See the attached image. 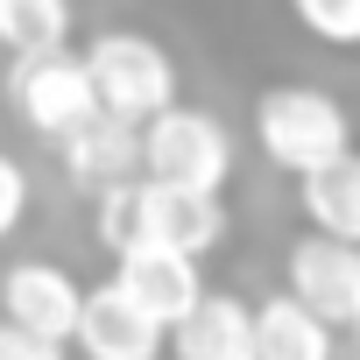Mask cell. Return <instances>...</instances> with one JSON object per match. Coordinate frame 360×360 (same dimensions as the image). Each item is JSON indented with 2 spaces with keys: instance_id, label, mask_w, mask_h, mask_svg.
Here are the masks:
<instances>
[{
  "instance_id": "1",
  "label": "cell",
  "mask_w": 360,
  "mask_h": 360,
  "mask_svg": "<svg viewBox=\"0 0 360 360\" xmlns=\"http://www.w3.org/2000/svg\"><path fill=\"white\" fill-rule=\"evenodd\" d=\"M134 162H141V184L219 198L233 184V127L212 106H184V99H176L169 113H155L148 127H134Z\"/></svg>"
},
{
  "instance_id": "2",
  "label": "cell",
  "mask_w": 360,
  "mask_h": 360,
  "mask_svg": "<svg viewBox=\"0 0 360 360\" xmlns=\"http://www.w3.org/2000/svg\"><path fill=\"white\" fill-rule=\"evenodd\" d=\"M85 85H92V106L106 120H127V127H148L155 113L176 106V57L141 36V29H99L85 50Z\"/></svg>"
},
{
  "instance_id": "3",
  "label": "cell",
  "mask_w": 360,
  "mask_h": 360,
  "mask_svg": "<svg viewBox=\"0 0 360 360\" xmlns=\"http://www.w3.org/2000/svg\"><path fill=\"white\" fill-rule=\"evenodd\" d=\"M255 141H262V155L276 169L304 176V169H318V162H332V155L353 148V120L318 85H269L255 99Z\"/></svg>"
},
{
  "instance_id": "4",
  "label": "cell",
  "mask_w": 360,
  "mask_h": 360,
  "mask_svg": "<svg viewBox=\"0 0 360 360\" xmlns=\"http://www.w3.org/2000/svg\"><path fill=\"white\" fill-rule=\"evenodd\" d=\"M0 92H8L15 120L43 141H64L78 134L99 106H92V85H85V64L78 50H57V57H29V64H8V78H0Z\"/></svg>"
},
{
  "instance_id": "5",
  "label": "cell",
  "mask_w": 360,
  "mask_h": 360,
  "mask_svg": "<svg viewBox=\"0 0 360 360\" xmlns=\"http://www.w3.org/2000/svg\"><path fill=\"white\" fill-rule=\"evenodd\" d=\"M283 276H290V304L311 311L332 339L360 325V248H339V240H318V233H297L290 255H283Z\"/></svg>"
},
{
  "instance_id": "6",
  "label": "cell",
  "mask_w": 360,
  "mask_h": 360,
  "mask_svg": "<svg viewBox=\"0 0 360 360\" xmlns=\"http://www.w3.org/2000/svg\"><path fill=\"white\" fill-rule=\"evenodd\" d=\"M226 240V198H198V191H162L134 176V233L127 248H162V255H184L205 262Z\"/></svg>"
},
{
  "instance_id": "7",
  "label": "cell",
  "mask_w": 360,
  "mask_h": 360,
  "mask_svg": "<svg viewBox=\"0 0 360 360\" xmlns=\"http://www.w3.org/2000/svg\"><path fill=\"white\" fill-rule=\"evenodd\" d=\"M78 276L57 269V262H15L0 276V325H15L43 346H71V325H78Z\"/></svg>"
},
{
  "instance_id": "8",
  "label": "cell",
  "mask_w": 360,
  "mask_h": 360,
  "mask_svg": "<svg viewBox=\"0 0 360 360\" xmlns=\"http://www.w3.org/2000/svg\"><path fill=\"white\" fill-rule=\"evenodd\" d=\"M113 290L148 318V325H176L198 297H205V276H198V262H184V255H162V248H127V255H113Z\"/></svg>"
},
{
  "instance_id": "9",
  "label": "cell",
  "mask_w": 360,
  "mask_h": 360,
  "mask_svg": "<svg viewBox=\"0 0 360 360\" xmlns=\"http://www.w3.org/2000/svg\"><path fill=\"white\" fill-rule=\"evenodd\" d=\"M71 346H78L85 360H162V325H148L113 283H99V290H85V304H78ZM71 346H64V353H71Z\"/></svg>"
},
{
  "instance_id": "10",
  "label": "cell",
  "mask_w": 360,
  "mask_h": 360,
  "mask_svg": "<svg viewBox=\"0 0 360 360\" xmlns=\"http://www.w3.org/2000/svg\"><path fill=\"white\" fill-rule=\"evenodd\" d=\"M162 353H169V360H255V318H248V297L205 290L184 318L162 332Z\"/></svg>"
},
{
  "instance_id": "11",
  "label": "cell",
  "mask_w": 360,
  "mask_h": 360,
  "mask_svg": "<svg viewBox=\"0 0 360 360\" xmlns=\"http://www.w3.org/2000/svg\"><path fill=\"white\" fill-rule=\"evenodd\" d=\"M57 155H64L71 191H85V198H106V191H120V184L141 176V162H134V127H127V120H106V113H92L78 134H64Z\"/></svg>"
},
{
  "instance_id": "12",
  "label": "cell",
  "mask_w": 360,
  "mask_h": 360,
  "mask_svg": "<svg viewBox=\"0 0 360 360\" xmlns=\"http://www.w3.org/2000/svg\"><path fill=\"white\" fill-rule=\"evenodd\" d=\"M297 198H304V219L318 240H339V248H360V155H332L318 169L297 176Z\"/></svg>"
},
{
  "instance_id": "13",
  "label": "cell",
  "mask_w": 360,
  "mask_h": 360,
  "mask_svg": "<svg viewBox=\"0 0 360 360\" xmlns=\"http://www.w3.org/2000/svg\"><path fill=\"white\" fill-rule=\"evenodd\" d=\"M248 318H255V360H339V339L290 297H269Z\"/></svg>"
},
{
  "instance_id": "14",
  "label": "cell",
  "mask_w": 360,
  "mask_h": 360,
  "mask_svg": "<svg viewBox=\"0 0 360 360\" xmlns=\"http://www.w3.org/2000/svg\"><path fill=\"white\" fill-rule=\"evenodd\" d=\"M0 50L8 64L71 50V8L64 0H0Z\"/></svg>"
},
{
  "instance_id": "15",
  "label": "cell",
  "mask_w": 360,
  "mask_h": 360,
  "mask_svg": "<svg viewBox=\"0 0 360 360\" xmlns=\"http://www.w3.org/2000/svg\"><path fill=\"white\" fill-rule=\"evenodd\" d=\"M297 22H304V36H318L332 50L360 43V8H353V0H297Z\"/></svg>"
},
{
  "instance_id": "16",
  "label": "cell",
  "mask_w": 360,
  "mask_h": 360,
  "mask_svg": "<svg viewBox=\"0 0 360 360\" xmlns=\"http://www.w3.org/2000/svg\"><path fill=\"white\" fill-rule=\"evenodd\" d=\"M29 198H36V191H29V169H22V162H15L8 148H0V240H8V233L22 226Z\"/></svg>"
},
{
  "instance_id": "17",
  "label": "cell",
  "mask_w": 360,
  "mask_h": 360,
  "mask_svg": "<svg viewBox=\"0 0 360 360\" xmlns=\"http://www.w3.org/2000/svg\"><path fill=\"white\" fill-rule=\"evenodd\" d=\"M99 205V240L113 248V255H127V233H134V184H120V191H106V198H92Z\"/></svg>"
},
{
  "instance_id": "18",
  "label": "cell",
  "mask_w": 360,
  "mask_h": 360,
  "mask_svg": "<svg viewBox=\"0 0 360 360\" xmlns=\"http://www.w3.org/2000/svg\"><path fill=\"white\" fill-rule=\"evenodd\" d=\"M0 360H71V353L64 346H43V339H29L15 325H0Z\"/></svg>"
}]
</instances>
